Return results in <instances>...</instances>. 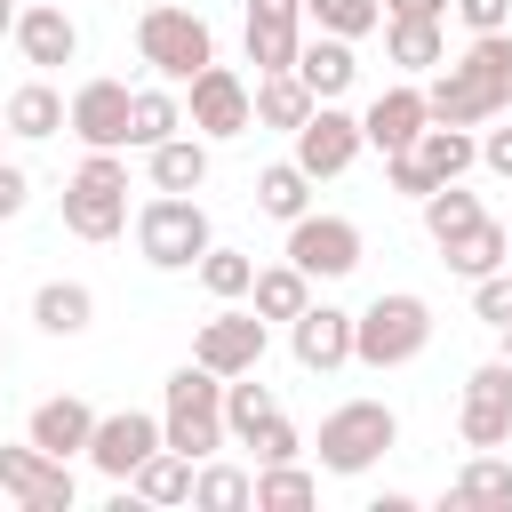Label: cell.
<instances>
[{"instance_id": "obj_1", "label": "cell", "mask_w": 512, "mask_h": 512, "mask_svg": "<svg viewBox=\"0 0 512 512\" xmlns=\"http://www.w3.org/2000/svg\"><path fill=\"white\" fill-rule=\"evenodd\" d=\"M432 344V304L416 296V288H392V296H376L368 312H352V360L360 368H408L416 352Z\"/></svg>"}, {"instance_id": "obj_2", "label": "cell", "mask_w": 512, "mask_h": 512, "mask_svg": "<svg viewBox=\"0 0 512 512\" xmlns=\"http://www.w3.org/2000/svg\"><path fill=\"white\" fill-rule=\"evenodd\" d=\"M160 432H168V448H184L192 464H208V456L232 440V432H224V376H216V368H200V360H184V368L168 376Z\"/></svg>"}, {"instance_id": "obj_3", "label": "cell", "mask_w": 512, "mask_h": 512, "mask_svg": "<svg viewBox=\"0 0 512 512\" xmlns=\"http://www.w3.org/2000/svg\"><path fill=\"white\" fill-rule=\"evenodd\" d=\"M136 248H144L152 272H192V264L216 248L208 208H200L192 192H152V200L136 208Z\"/></svg>"}, {"instance_id": "obj_4", "label": "cell", "mask_w": 512, "mask_h": 512, "mask_svg": "<svg viewBox=\"0 0 512 512\" xmlns=\"http://www.w3.org/2000/svg\"><path fill=\"white\" fill-rule=\"evenodd\" d=\"M392 448H400V416L384 400H344L320 416V472H336V480H360Z\"/></svg>"}, {"instance_id": "obj_5", "label": "cell", "mask_w": 512, "mask_h": 512, "mask_svg": "<svg viewBox=\"0 0 512 512\" xmlns=\"http://www.w3.org/2000/svg\"><path fill=\"white\" fill-rule=\"evenodd\" d=\"M136 56L152 64V80H168V88H184L192 72H208L216 64V32H208V16H192V8H144L136 16Z\"/></svg>"}, {"instance_id": "obj_6", "label": "cell", "mask_w": 512, "mask_h": 512, "mask_svg": "<svg viewBox=\"0 0 512 512\" xmlns=\"http://www.w3.org/2000/svg\"><path fill=\"white\" fill-rule=\"evenodd\" d=\"M64 232L72 240H120L128 232V160L120 152H88L64 184Z\"/></svg>"}, {"instance_id": "obj_7", "label": "cell", "mask_w": 512, "mask_h": 512, "mask_svg": "<svg viewBox=\"0 0 512 512\" xmlns=\"http://www.w3.org/2000/svg\"><path fill=\"white\" fill-rule=\"evenodd\" d=\"M184 128H200L208 144H224V136H248V128H256V88H248L232 64H208V72H192V80H184Z\"/></svg>"}, {"instance_id": "obj_8", "label": "cell", "mask_w": 512, "mask_h": 512, "mask_svg": "<svg viewBox=\"0 0 512 512\" xmlns=\"http://www.w3.org/2000/svg\"><path fill=\"white\" fill-rule=\"evenodd\" d=\"M0 496L24 504V512H72V456H48L40 440H16L0 448Z\"/></svg>"}, {"instance_id": "obj_9", "label": "cell", "mask_w": 512, "mask_h": 512, "mask_svg": "<svg viewBox=\"0 0 512 512\" xmlns=\"http://www.w3.org/2000/svg\"><path fill=\"white\" fill-rule=\"evenodd\" d=\"M456 440L464 448H504L512 440V360H480L464 376V400H456Z\"/></svg>"}, {"instance_id": "obj_10", "label": "cell", "mask_w": 512, "mask_h": 512, "mask_svg": "<svg viewBox=\"0 0 512 512\" xmlns=\"http://www.w3.org/2000/svg\"><path fill=\"white\" fill-rule=\"evenodd\" d=\"M424 104H432V120H448V128H488V120L512 112V88H496L488 72H472V64L456 56V64H440V72L424 80Z\"/></svg>"}, {"instance_id": "obj_11", "label": "cell", "mask_w": 512, "mask_h": 512, "mask_svg": "<svg viewBox=\"0 0 512 512\" xmlns=\"http://www.w3.org/2000/svg\"><path fill=\"white\" fill-rule=\"evenodd\" d=\"M288 264L312 272V280H344V272H360V224H352V216H320V208H304V216L288 224Z\"/></svg>"}, {"instance_id": "obj_12", "label": "cell", "mask_w": 512, "mask_h": 512, "mask_svg": "<svg viewBox=\"0 0 512 512\" xmlns=\"http://www.w3.org/2000/svg\"><path fill=\"white\" fill-rule=\"evenodd\" d=\"M264 336H272V320L248 304H224L216 320H200V336H192V360L200 368H216V376H248V368H264Z\"/></svg>"}, {"instance_id": "obj_13", "label": "cell", "mask_w": 512, "mask_h": 512, "mask_svg": "<svg viewBox=\"0 0 512 512\" xmlns=\"http://www.w3.org/2000/svg\"><path fill=\"white\" fill-rule=\"evenodd\" d=\"M360 152H368V136H360V112H344V104H312V120L296 128V152H288V160H296V168L320 184V176H344Z\"/></svg>"}, {"instance_id": "obj_14", "label": "cell", "mask_w": 512, "mask_h": 512, "mask_svg": "<svg viewBox=\"0 0 512 512\" xmlns=\"http://www.w3.org/2000/svg\"><path fill=\"white\" fill-rule=\"evenodd\" d=\"M168 432H160V416H144V408H112V416H96V440H88V464L120 488V480H136V464L160 448Z\"/></svg>"}, {"instance_id": "obj_15", "label": "cell", "mask_w": 512, "mask_h": 512, "mask_svg": "<svg viewBox=\"0 0 512 512\" xmlns=\"http://www.w3.org/2000/svg\"><path fill=\"white\" fill-rule=\"evenodd\" d=\"M128 104H136L128 80H80L72 88V136L88 152H128Z\"/></svg>"}, {"instance_id": "obj_16", "label": "cell", "mask_w": 512, "mask_h": 512, "mask_svg": "<svg viewBox=\"0 0 512 512\" xmlns=\"http://www.w3.org/2000/svg\"><path fill=\"white\" fill-rule=\"evenodd\" d=\"M288 352H296L304 376L344 368V360H352V312H344V304H304V312L288 320Z\"/></svg>"}, {"instance_id": "obj_17", "label": "cell", "mask_w": 512, "mask_h": 512, "mask_svg": "<svg viewBox=\"0 0 512 512\" xmlns=\"http://www.w3.org/2000/svg\"><path fill=\"white\" fill-rule=\"evenodd\" d=\"M8 40H16V56H24L32 72H64V64L80 56V24H72L56 0H32V8L16 16V32H8Z\"/></svg>"}, {"instance_id": "obj_18", "label": "cell", "mask_w": 512, "mask_h": 512, "mask_svg": "<svg viewBox=\"0 0 512 512\" xmlns=\"http://www.w3.org/2000/svg\"><path fill=\"white\" fill-rule=\"evenodd\" d=\"M424 128H432V104H424V88H416V80H392V88L360 112V136H368L376 152H408Z\"/></svg>"}, {"instance_id": "obj_19", "label": "cell", "mask_w": 512, "mask_h": 512, "mask_svg": "<svg viewBox=\"0 0 512 512\" xmlns=\"http://www.w3.org/2000/svg\"><path fill=\"white\" fill-rule=\"evenodd\" d=\"M24 440H40L48 456H88V440H96V408H88L80 392H56V400H40V408L24 416Z\"/></svg>"}, {"instance_id": "obj_20", "label": "cell", "mask_w": 512, "mask_h": 512, "mask_svg": "<svg viewBox=\"0 0 512 512\" xmlns=\"http://www.w3.org/2000/svg\"><path fill=\"white\" fill-rule=\"evenodd\" d=\"M296 80H304L320 104H336V96L360 80V56H352V40H336V32H312V24H304V48H296Z\"/></svg>"}, {"instance_id": "obj_21", "label": "cell", "mask_w": 512, "mask_h": 512, "mask_svg": "<svg viewBox=\"0 0 512 512\" xmlns=\"http://www.w3.org/2000/svg\"><path fill=\"white\" fill-rule=\"evenodd\" d=\"M144 176H152V192H200L208 184V136L200 128H176L168 144L144 152Z\"/></svg>"}, {"instance_id": "obj_22", "label": "cell", "mask_w": 512, "mask_h": 512, "mask_svg": "<svg viewBox=\"0 0 512 512\" xmlns=\"http://www.w3.org/2000/svg\"><path fill=\"white\" fill-rule=\"evenodd\" d=\"M440 264H448L456 280H488V272H504V264H512V232H504L496 216H480L472 232L440 240Z\"/></svg>"}, {"instance_id": "obj_23", "label": "cell", "mask_w": 512, "mask_h": 512, "mask_svg": "<svg viewBox=\"0 0 512 512\" xmlns=\"http://www.w3.org/2000/svg\"><path fill=\"white\" fill-rule=\"evenodd\" d=\"M384 56H392L400 72H440V64H448L440 16H384Z\"/></svg>"}, {"instance_id": "obj_24", "label": "cell", "mask_w": 512, "mask_h": 512, "mask_svg": "<svg viewBox=\"0 0 512 512\" xmlns=\"http://www.w3.org/2000/svg\"><path fill=\"white\" fill-rule=\"evenodd\" d=\"M32 320H40V336H88V320H96V288H88V280H40Z\"/></svg>"}, {"instance_id": "obj_25", "label": "cell", "mask_w": 512, "mask_h": 512, "mask_svg": "<svg viewBox=\"0 0 512 512\" xmlns=\"http://www.w3.org/2000/svg\"><path fill=\"white\" fill-rule=\"evenodd\" d=\"M312 88L296 80V72H256V128H280V136H296L304 120H312Z\"/></svg>"}, {"instance_id": "obj_26", "label": "cell", "mask_w": 512, "mask_h": 512, "mask_svg": "<svg viewBox=\"0 0 512 512\" xmlns=\"http://www.w3.org/2000/svg\"><path fill=\"white\" fill-rule=\"evenodd\" d=\"M0 112H8V136H24V144H40V136L72 128V104H64V96H56L48 80H24V88H16V96H8Z\"/></svg>"}, {"instance_id": "obj_27", "label": "cell", "mask_w": 512, "mask_h": 512, "mask_svg": "<svg viewBox=\"0 0 512 512\" xmlns=\"http://www.w3.org/2000/svg\"><path fill=\"white\" fill-rule=\"evenodd\" d=\"M184 128V88H136V104H128V152H152V144H168Z\"/></svg>"}, {"instance_id": "obj_28", "label": "cell", "mask_w": 512, "mask_h": 512, "mask_svg": "<svg viewBox=\"0 0 512 512\" xmlns=\"http://www.w3.org/2000/svg\"><path fill=\"white\" fill-rule=\"evenodd\" d=\"M192 472H200V464H192L184 448H168V440H160V448L136 464V480H128V488H136V504H192Z\"/></svg>"}, {"instance_id": "obj_29", "label": "cell", "mask_w": 512, "mask_h": 512, "mask_svg": "<svg viewBox=\"0 0 512 512\" xmlns=\"http://www.w3.org/2000/svg\"><path fill=\"white\" fill-rule=\"evenodd\" d=\"M416 160L432 168V184H456L464 168H480V136H472V128H448V120H432V128L416 136Z\"/></svg>"}, {"instance_id": "obj_30", "label": "cell", "mask_w": 512, "mask_h": 512, "mask_svg": "<svg viewBox=\"0 0 512 512\" xmlns=\"http://www.w3.org/2000/svg\"><path fill=\"white\" fill-rule=\"evenodd\" d=\"M448 504H504V512H512V464H504L496 448H472L464 472L448 480Z\"/></svg>"}, {"instance_id": "obj_31", "label": "cell", "mask_w": 512, "mask_h": 512, "mask_svg": "<svg viewBox=\"0 0 512 512\" xmlns=\"http://www.w3.org/2000/svg\"><path fill=\"white\" fill-rule=\"evenodd\" d=\"M416 208H424V232H432V248H440V240H456V232H472V224L488 216V208H480V192H464V176H456V184H432Z\"/></svg>"}, {"instance_id": "obj_32", "label": "cell", "mask_w": 512, "mask_h": 512, "mask_svg": "<svg viewBox=\"0 0 512 512\" xmlns=\"http://www.w3.org/2000/svg\"><path fill=\"white\" fill-rule=\"evenodd\" d=\"M248 304H256L264 320H296V312L312 304V272H296V264L280 256V264H264V272H256V288H248Z\"/></svg>"}, {"instance_id": "obj_33", "label": "cell", "mask_w": 512, "mask_h": 512, "mask_svg": "<svg viewBox=\"0 0 512 512\" xmlns=\"http://www.w3.org/2000/svg\"><path fill=\"white\" fill-rule=\"evenodd\" d=\"M256 208H264V216H280V224H296V216L312 208V176H304L296 160H272V168H256Z\"/></svg>"}, {"instance_id": "obj_34", "label": "cell", "mask_w": 512, "mask_h": 512, "mask_svg": "<svg viewBox=\"0 0 512 512\" xmlns=\"http://www.w3.org/2000/svg\"><path fill=\"white\" fill-rule=\"evenodd\" d=\"M192 504H200V512H248V504H256V472L208 456V464L192 472Z\"/></svg>"}, {"instance_id": "obj_35", "label": "cell", "mask_w": 512, "mask_h": 512, "mask_svg": "<svg viewBox=\"0 0 512 512\" xmlns=\"http://www.w3.org/2000/svg\"><path fill=\"white\" fill-rule=\"evenodd\" d=\"M304 24L336 32V40H368L384 24V0H304Z\"/></svg>"}, {"instance_id": "obj_36", "label": "cell", "mask_w": 512, "mask_h": 512, "mask_svg": "<svg viewBox=\"0 0 512 512\" xmlns=\"http://www.w3.org/2000/svg\"><path fill=\"white\" fill-rule=\"evenodd\" d=\"M240 40H248V64L256 72H296V48H304V24H240Z\"/></svg>"}, {"instance_id": "obj_37", "label": "cell", "mask_w": 512, "mask_h": 512, "mask_svg": "<svg viewBox=\"0 0 512 512\" xmlns=\"http://www.w3.org/2000/svg\"><path fill=\"white\" fill-rule=\"evenodd\" d=\"M192 272H200V288H208L216 304H240V296L256 288V256H240V248H208Z\"/></svg>"}, {"instance_id": "obj_38", "label": "cell", "mask_w": 512, "mask_h": 512, "mask_svg": "<svg viewBox=\"0 0 512 512\" xmlns=\"http://www.w3.org/2000/svg\"><path fill=\"white\" fill-rule=\"evenodd\" d=\"M272 408H280V400H272V384H256V368H248V376H224V432H232V440H248Z\"/></svg>"}, {"instance_id": "obj_39", "label": "cell", "mask_w": 512, "mask_h": 512, "mask_svg": "<svg viewBox=\"0 0 512 512\" xmlns=\"http://www.w3.org/2000/svg\"><path fill=\"white\" fill-rule=\"evenodd\" d=\"M312 496H320V480L304 464H256V512H296Z\"/></svg>"}, {"instance_id": "obj_40", "label": "cell", "mask_w": 512, "mask_h": 512, "mask_svg": "<svg viewBox=\"0 0 512 512\" xmlns=\"http://www.w3.org/2000/svg\"><path fill=\"white\" fill-rule=\"evenodd\" d=\"M240 448H248L256 464H296V456H304V432H296V424H288V416L272 408V416H264V424H256V432L240 440Z\"/></svg>"}, {"instance_id": "obj_41", "label": "cell", "mask_w": 512, "mask_h": 512, "mask_svg": "<svg viewBox=\"0 0 512 512\" xmlns=\"http://www.w3.org/2000/svg\"><path fill=\"white\" fill-rule=\"evenodd\" d=\"M472 320L512 328V264H504V272H488V280H472Z\"/></svg>"}, {"instance_id": "obj_42", "label": "cell", "mask_w": 512, "mask_h": 512, "mask_svg": "<svg viewBox=\"0 0 512 512\" xmlns=\"http://www.w3.org/2000/svg\"><path fill=\"white\" fill-rule=\"evenodd\" d=\"M384 184H392V192H408V200H424V192H432V168L416 160V144H408V152H384Z\"/></svg>"}, {"instance_id": "obj_43", "label": "cell", "mask_w": 512, "mask_h": 512, "mask_svg": "<svg viewBox=\"0 0 512 512\" xmlns=\"http://www.w3.org/2000/svg\"><path fill=\"white\" fill-rule=\"evenodd\" d=\"M464 32H512V0H456Z\"/></svg>"}, {"instance_id": "obj_44", "label": "cell", "mask_w": 512, "mask_h": 512, "mask_svg": "<svg viewBox=\"0 0 512 512\" xmlns=\"http://www.w3.org/2000/svg\"><path fill=\"white\" fill-rule=\"evenodd\" d=\"M24 208H32V176H24L16 160H0V224H8V216H24Z\"/></svg>"}, {"instance_id": "obj_45", "label": "cell", "mask_w": 512, "mask_h": 512, "mask_svg": "<svg viewBox=\"0 0 512 512\" xmlns=\"http://www.w3.org/2000/svg\"><path fill=\"white\" fill-rule=\"evenodd\" d=\"M480 168L488 176H512V128H480Z\"/></svg>"}, {"instance_id": "obj_46", "label": "cell", "mask_w": 512, "mask_h": 512, "mask_svg": "<svg viewBox=\"0 0 512 512\" xmlns=\"http://www.w3.org/2000/svg\"><path fill=\"white\" fill-rule=\"evenodd\" d=\"M256 24H304V0H248Z\"/></svg>"}, {"instance_id": "obj_47", "label": "cell", "mask_w": 512, "mask_h": 512, "mask_svg": "<svg viewBox=\"0 0 512 512\" xmlns=\"http://www.w3.org/2000/svg\"><path fill=\"white\" fill-rule=\"evenodd\" d=\"M456 0H384V16H448Z\"/></svg>"}, {"instance_id": "obj_48", "label": "cell", "mask_w": 512, "mask_h": 512, "mask_svg": "<svg viewBox=\"0 0 512 512\" xmlns=\"http://www.w3.org/2000/svg\"><path fill=\"white\" fill-rule=\"evenodd\" d=\"M16 16H24V8H16V0H0V40L16 32Z\"/></svg>"}, {"instance_id": "obj_49", "label": "cell", "mask_w": 512, "mask_h": 512, "mask_svg": "<svg viewBox=\"0 0 512 512\" xmlns=\"http://www.w3.org/2000/svg\"><path fill=\"white\" fill-rule=\"evenodd\" d=\"M496 336H504V360H512V328H496Z\"/></svg>"}, {"instance_id": "obj_50", "label": "cell", "mask_w": 512, "mask_h": 512, "mask_svg": "<svg viewBox=\"0 0 512 512\" xmlns=\"http://www.w3.org/2000/svg\"><path fill=\"white\" fill-rule=\"evenodd\" d=\"M0 368H8V336H0Z\"/></svg>"}, {"instance_id": "obj_51", "label": "cell", "mask_w": 512, "mask_h": 512, "mask_svg": "<svg viewBox=\"0 0 512 512\" xmlns=\"http://www.w3.org/2000/svg\"><path fill=\"white\" fill-rule=\"evenodd\" d=\"M0 144H8V112H0Z\"/></svg>"}]
</instances>
